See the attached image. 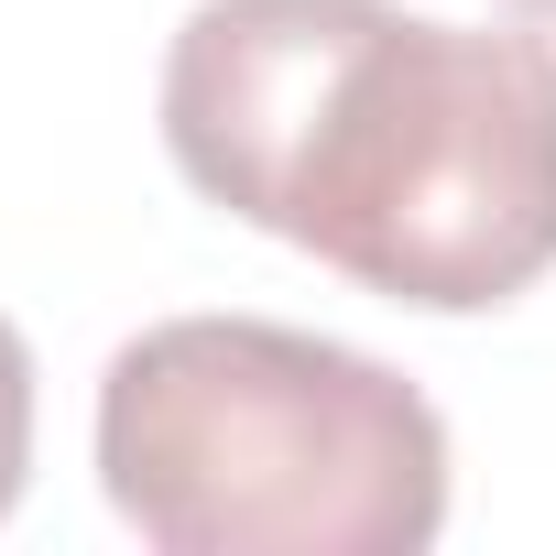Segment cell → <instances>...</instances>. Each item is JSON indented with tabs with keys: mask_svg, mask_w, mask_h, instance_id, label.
Here are the masks:
<instances>
[{
	"mask_svg": "<svg viewBox=\"0 0 556 556\" xmlns=\"http://www.w3.org/2000/svg\"><path fill=\"white\" fill-rule=\"evenodd\" d=\"M23 469H34V350L0 317V513L23 502Z\"/></svg>",
	"mask_w": 556,
	"mask_h": 556,
	"instance_id": "3",
	"label": "cell"
},
{
	"mask_svg": "<svg viewBox=\"0 0 556 556\" xmlns=\"http://www.w3.org/2000/svg\"><path fill=\"white\" fill-rule=\"evenodd\" d=\"M99 491L153 556H415L447 523V426L371 350L164 317L99 371Z\"/></svg>",
	"mask_w": 556,
	"mask_h": 556,
	"instance_id": "2",
	"label": "cell"
},
{
	"mask_svg": "<svg viewBox=\"0 0 556 556\" xmlns=\"http://www.w3.org/2000/svg\"><path fill=\"white\" fill-rule=\"evenodd\" d=\"M175 175L361 295L480 317L556 273V45L393 0H197L164 55Z\"/></svg>",
	"mask_w": 556,
	"mask_h": 556,
	"instance_id": "1",
	"label": "cell"
},
{
	"mask_svg": "<svg viewBox=\"0 0 556 556\" xmlns=\"http://www.w3.org/2000/svg\"><path fill=\"white\" fill-rule=\"evenodd\" d=\"M513 23H534V34L556 45V0H513Z\"/></svg>",
	"mask_w": 556,
	"mask_h": 556,
	"instance_id": "4",
	"label": "cell"
}]
</instances>
